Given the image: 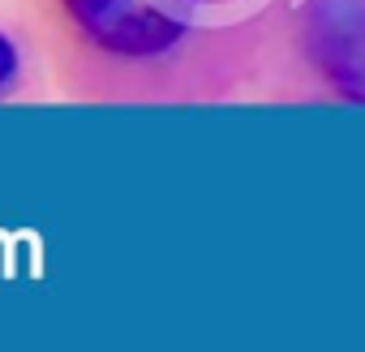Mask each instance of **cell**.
<instances>
[{
	"label": "cell",
	"mask_w": 365,
	"mask_h": 352,
	"mask_svg": "<svg viewBox=\"0 0 365 352\" xmlns=\"http://www.w3.org/2000/svg\"><path fill=\"white\" fill-rule=\"evenodd\" d=\"M65 9L99 48L120 56H155L180 35V26L150 0H65Z\"/></svg>",
	"instance_id": "1"
},
{
	"label": "cell",
	"mask_w": 365,
	"mask_h": 352,
	"mask_svg": "<svg viewBox=\"0 0 365 352\" xmlns=\"http://www.w3.org/2000/svg\"><path fill=\"white\" fill-rule=\"evenodd\" d=\"M318 69L356 103H365V0H309L305 18Z\"/></svg>",
	"instance_id": "2"
},
{
	"label": "cell",
	"mask_w": 365,
	"mask_h": 352,
	"mask_svg": "<svg viewBox=\"0 0 365 352\" xmlns=\"http://www.w3.org/2000/svg\"><path fill=\"white\" fill-rule=\"evenodd\" d=\"M14 78H18V48L0 35V95L14 86Z\"/></svg>",
	"instance_id": "3"
}]
</instances>
